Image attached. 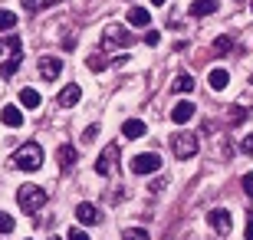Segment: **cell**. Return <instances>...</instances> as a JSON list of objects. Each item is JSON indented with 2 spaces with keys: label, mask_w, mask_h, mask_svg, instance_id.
<instances>
[{
  "label": "cell",
  "mask_w": 253,
  "mask_h": 240,
  "mask_svg": "<svg viewBox=\"0 0 253 240\" xmlns=\"http://www.w3.org/2000/svg\"><path fill=\"white\" fill-rule=\"evenodd\" d=\"M13 168H20V171H40V165H43V148L37 145V142H27L23 148H17L13 151Z\"/></svg>",
  "instance_id": "cell-1"
},
{
  "label": "cell",
  "mask_w": 253,
  "mask_h": 240,
  "mask_svg": "<svg viewBox=\"0 0 253 240\" xmlns=\"http://www.w3.org/2000/svg\"><path fill=\"white\" fill-rule=\"evenodd\" d=\"M46 188H40V185H23L17 191V204L23 207V214H37L43 211V204H46Z\"/></svg>",
  "instance_id": "cell-2"
},
{
  "label": "cell",
  "mask_w": 253,
  "mask_h": 240,
  "mask_svg": "<svg viewBox=\"0 0 253 240\" xmlns=\"http://www.w3.org/2000/svg\"><path fill=\"white\" fill-rule=\"evenodd\" d=\"M171 151H174V158H178V161L194 158L197 155V135H191V132H178V135L171 139Z\"/></svg>",
  "instance_id": "cell-3"
},
{
  "label": "cell",
  "mask_w": 253,
  "mask_h": 240,
  "mask_svg": "<svg viewBox=\"0 0 253 240\" xmlns=\"http://www.w3.org/2000/svg\"><path fill=\"white\" fill-rule=\"evenodd\" d=\"M128 168L135 175H155V171H161V155L158 151H141L128 161Z\"/></svg>",
  "instance_id": "cell-4"
},
{
  "label": "cell",
  "mask_w": 253,
  "mask_h": 240,
  "mask_svg": "<svg viewBox=\"0 0 253 240\" xmlns=\"http://www.w3.org/2000/svg\"><path fill=\"white\" fill-rule=\"evenodd\" d=\"M115 47H131V30L119 27V23L102 30V49H115Z\"/></svg>",
  "instance_id": "cell-5"
},
{
  "label": "cell",
  "mask_w": 253,
  "mask_h": 240,
  "mask_svg": "<svg viewBox=\"0 0 253 240\" xmlns=\"http://www.w3.org/2000/svg\"><path fill=\"white\" fill-rule=\"evenodd\" d=\"M115 168H119V145L112 142V145L102 148V155H99V161H95V171L105 178V175H112Z\"/></svg>",
  "instance_id": "cell-6"
},
{
  "label": "cell",
  "mask_w": 253,
  "mask_h": 240,
  "mask_svg": "<svg viewBox=\"0 0 253 240\" xmlns=\"http://www.w3.org/2000/svg\"><path fill=\"white\" fill-rule=\"evenodd\" d=\"M207 224H211L217 234H227L230 227H234V217H230L227 207H214V211H207Z\"/></svg>",
  "instance_id": "cell-7"
},
{
  "label": "cell",
  "mask_w": 253,
  "mask_h": 240,
  "mask_svg": "<svg viewBox=\"0 0 253 240\" xmlns=\"http://www.w3.org/2000/svg\"><path fill=\"white\" fill-rule=\"evenodd\" d=\"M76 221H79V224H99V221H102V214H99L95 204L83 201V204H76Z\"/></svg>",
  "instance_id": "cell-8"
},
{
  "label": "cell",
  "mask_w": 253,
  "mask_h": 240,
  "mask_svg": "<svg viewBox=\"0 0 253 240\" xmlns=\"http://www.w3.org/2000/svg\"><path fill=\"white\" fill-rule=\"evenodd\" d=\"M59 73H63V59L59 56H43L40 59V76L43 79H56Z\"/></svg>",
  "instance_id": "cell-9"
},
{
  "label": "cell",
  "mask_w": 253,
  "mask_h": 240,
  "mask_svg": "<svg viewBox=\"0 0 253 240\" xmlns=\"http://www.w3.org/2000/svg\"><path fill=\"white\" fill-rule=\"evenodd\" d=\"M191 119H194V105H191V102H178V105L171 109V122H174V125H188Z\"/></svg>",
  "instance_id": "cell-10"
},
{
  "label": "cell",
  "mask_w": 253,
  "mask_h": 240,
  "mask_svg": "<svg viewBox=\"0 0 253 240\" xmlns=\"http://www.w3.org/2000/svg\"><path fill=\"white\" fill-rule=\"evenodd\" d=\"M0 122H3L7 129H20V125H23V112H20L17 105H3V109H0Z\"/></svg>",
  "instance_id": "cell-11"
},
{
  "label": "cell",
  "mask_w": 253,
  "mask_h": 240,
  "mask_svg": "<svg viewBox=\"0 0 253 240\" xmlns=\"http://www.w3.org/2000/svg\"><path fill=\"white\" fill-rule=\"evenodd\" d=\"M79 99H83V89H79L76 83H69V86L63 89V93H59V105H63V109H73V105H76Z\"/></svg>",
  "instance_id": "cell-12"
},
{
  "label": "cell",
  "mask_w": 253,
  "mask_h": 240,
  "mask_svg": "<svg viewBox=\"0 0 253 240\" xmlns=\"http://www.w3.org/2000/svg\"><path fill=\"white\" fill-rule=\"evenodd\" d=\"M76 148L73 145H59V151H56V161H59V168H63V171H69V168L76 165Z\"/></svg>",
  "instance_id": "cell-13"
},
{
  "label": "cell",
  "mask_w": 253,
  "mask_h": 240,
  "mask_svg": "<svg viewBox=\"0 0 253 240\" xmlns=\"http://www.w3.org/2000/svg\"><path fill=\"white\" fill-rule=\"evenodd\" d=\"M128 23H131V27H148V23H151L148 7H131L128 10Z\"/></svg>",
  "instance_id": "cell-14"
},
{
  "label": "cell",
  "mask_w": 253,
  "mask_h": 240,
  "mask_svg": "<svg viewBox=\"0 0 253 240\" xmlns=\"http://www.w3.org/2000/svg\"><path fill=\"white\" fill-rule=\"evenodd\" d=\"M145 132H148V129H145V122H141V119H128L122 125V135H125V139H141Z\"/></svg>",
  "instance_id": "cell-15"
},
{
  "label": "cell",
  "mask_w": 253,
  "mask_h": 240,
  "mask_svg": "<svg viewBox=\"0 0 253 240\" xmlns=\"http://www.w3.org/2000/svg\"><path fill=\"white\" fill-rule=\"evenodd\" d=\"M207 83H211V89H214V93H224L227 83H230V76H227V69H214V73L207 76Z\"/></svg>",
  "instance_id": "cell-16"
},
{
  "label": "cell",
  "mask_w": 253,
  "mask_h": 240,
  "mask_svg": "<svg viewBox=\"0 0 253 240\" xmlns=\"http://www.w3.org/2000/svg\"><path fill=\"white\" fill-rule=\"evenodd\" d=\"M174 93H194V76L191 73H178L174 76V83H171Z\"/></svg>",
  "instance_id": "cell-17"
},
{
  "label": "cell",
  "mask_w": 253,
  "mask_h": 240,
  "mask_svg": "<svg viewBox=\"0 0 253 240\" xmlns=\"http://www.w3.org/2000/svg\"><path fill=\"white\" fill-rule=\"evenodd\" d=\"M3 53H10V56H17V53H23V40L17 37V33H10L3 43H0V56Z\"/></svg>",
  "instance_id": "cell-18"
},
{
  "label": "cell",
  "mask_w": 253,
  "mask_h": 240,
  "mask_svg": "<svg viewBox=\"0 0 253 240\" xmlns=\"http://www.w3.org/2000/svg\"><path fill=\"white\" fill-rule=\"evenodd\" d=\"M217 10V0H194L191 3V17H207Z\"/></svg>",
  "instance_id": "cell-19"
},
{
  "label": "cell",
  "mask_w": 253,
  "mask_h": 240,
  "mask_svg": "<svg viewBox=\"0 0 253 240\" xmlns=\"http://www.w3.org/2000/svg\"><path fill=\"white\" fill-rule=\"evenodd\" d=\"M20 63H23V53H17V56H10L7 63L0 66V76H3V79H10V76H13V73H17V69H20Z\"/></svg>",
  "instance_id": "cell-20"
},
{
  "label": "cell",
  "mask_w": 253,
  "mask_h": 240,
  "mask_svg": "<svg viewBox=\"0 0 253 240\" xmlns=\"http://www.w3.org/2000/svg\"><path fill=\"white\" fill-rule=\"evenodd\" d=\"M211 49H214V56H224V53H230V49H234V37H227V33H224V37H217V40H214V47H211Z\"/></svg>",
  "instance_id": "cell-21"
},
{
  "label": "cell",
  "mask_w": 253,
  "mask_h": 240,
  "mask_svg": "<svg viewBox=\"0 0 253 240\" xmlns=\"http://www.w3.org/2000/svg\"><path fill=\"white\" fill-rule=\"evenodd\" d=\"M20 102H23L27 109H37L40 105V93L37 89H20Z\"/></svg>",
  "instance_id": "cell-22"
},
{
  "label": "cell",
  "mask_w": 253,
  "mask_h": 240,
  "mask_svg": "<svg viewBox=\"0 0 253 240\" xmlns=\"http://www.w3.org/2000/svg\"><path fill=\"white\" fill-rule=\"evenodd\" d=\"M17 27V13L13 10H0V30H13Z\"/></svg>",
  "instance_id": "cell-23"
},
{
  "label": "cell",
  "mask_w": 253,
  "mask_h": 240,
  "mask_svg": "<svg viewBox=\"0 0 253 240\" xmlns=\"http://www.w3.org/2000/svg\"><path fill=\"white\" fill-rule=\"evenodd\" d=\"M122 237H125V240H151L145 227H125V234H122Z\"/></svg>",
  "instance_id": "cell-24"
},
{
  "label": "cell",
  "mask_w": 253,
  "mask_h": 240,
  "mask_svg": "<svg viewBox=\"0 0 253 240\" xmlns=\"http://www.w3.org/2000/svg\"><path fill=\"white\" fill-rule=\"evenodd\" d=\"M13 227H17V221L7 211H0V234H13Z\"/></svg>",
  "instance_id": "cell-25"
},
{
  "label": "cell",
  "mask_w": 253,
  "mask_h": 240,
  "mask_svg": "<svg viewBox=\"0 0 253 240\" xmlns=\"http://www.w3.org/2000/svg\"><path fill=\"white\" fill-rule=\"evenodd\" d=\"M85 66H89L92 73H99V69H105V66H109V59H105V56L99 59V53H95V56H89V59H85Z\"/></svg>",
  "instance_id": "cell-26"
},
{
  "label": "cell",
  "mask_w": 253,
  "mask_h": 240,
  "mask_svg": "<svg viewBox=\"0 0 253 240\" xmlns=\"http://www.w3.org/2000/svg\"><path fill=\"white\" fill-rule=\"evenodd\" d=\"M145 43H148V47H158V43H161V33H158V30H148V33H145Z\"/></svg>",
  "instance_id": "cell-27"
},
{
  "label": "cell",
  "mask_w": 253,
  "mask_h": 240,
  "mask_svg": "<svg viewBox=\"0 0 253 240\" xmlns=\"http://www.w3.org/2000/svg\"><path fill=\"white\" fill-rule=\"evenodd\" d=\"M240 151H244V155H253V135H244V142H240Z\"/></svg>",
  "instance_id": "cell-28"
},
{
  "label": "cell",
  "mask_w": 253,
  "mask_h": 240,
  "mask_svg": "<svg viewBox=\"0 0 253 240\" xmlns=\"http://www.w3.org/2000/svg\"><path fill=\"white\" fill-rule=\"evenodd\" d=\"M95 135H99V125H89V129L83 132V142H95Z\"/></svg>",
  "instance_id": "cell-29"
},
{
  "label": "cell",
  "mask_w": 253,
  "mask_h": 240,
  "mask_svg": "<svg viewBox=\"0 0 253 240\" xmlns=\"http://www.w3.org/2000/svg\"><path fill=\"white\" fill-rule=\"evenodd\" d=\"M66 240H89V234H85V231H76V227H73V231L66 234Z\"/></svg>",
  "instance_id": "cell-30"
},
{
  "label": "cell",
  "mask_w": 253,
  "mask_h": 240,
  "mask_svg": "<svg viewBox=\"0 0 253 240\" xmlns=\"http://www.w3.org/2000/svg\"><path fill=\"white\" fill-rule=\"evenodd\" d=\"M244 191L247 197H253V175H244Z\"/></svg>",
  "instance_id": "cell-31"
},
{
  "label": "cell",
  "mask_w": 253,
  "mask_h": 240,
  "mask_svg": "<svg viewBox=\"0 0 253 240\" xmlns=\"http://www.w3.org/2000/svg\"><path fill=\"white\" fill-rule=\"evenodd\" d=\"M247 240H253V211L247 214Z\"/></svg>",
  "instance_id": "cell-32"
},
{
  "label": "cell",
  "mask_w": 253,
  "mask_h": 240,
  "mask_svg": "<svg viewBox=\"0 0 253 240\" xmlns=\"http://www.w3.org/2000/svg\"><path fill=\"white\" fill-rule=\"evenodd\" d=\"M247 119V112L244 109H240V112H230V122H244Z\"/></svg>",
  "instance_id": "cell-33"
},
{
  "label": "cell",
  "mask_w": 253,
  "mask_h": 240,
  "mask_svg": "<svg viewBox=\"0 0 253 240\" xmlns=\"http://www.w3.org/2000/svg\"><path fill=\"white\" fill-rule=\"evenodd\" d=\"M40 3H43V7H53V3H59V0H40Z\"/></svg>",
  "instance_id": "cell-34"
},
{
  "label": "cell",
  "mask_w": 253,
  "mask_h": 240,
  "mask_svg": "<svg viewBox=\"0 0 253 240\" xmlns=\"http://www.w3.org/2000/svg\"><path fill=\"white\" fill-rule=\"evenodd\" d=\"M49 240H66V237H49Z\"/></svg>",
  "instance_id": "cell-35"
},
{
  "label": "cell",
  "mask_w": 253,
  "mask_h": 240,
  "mask_svg": "<svg viewBox=\"0 0 253 240\" xmlns=\"http://www.w3.org/2000/svg\"><path fill=\"white\" fill-rule=\"evenodd\" d=\"M151 3H165V0H151Z\"/></svg>",
  "instance_id": "cell-36"
},
{
  "label": "cell",
  "mask_w": 253,
  "mask_h": 240,
  "mask_svg": "<svg viewBox=\"0 0 253 240\" xmlns=\"http://www.w3.org/2000/svg\"><path fill=\"white\" fill-rule=\"evenodd\" d=\"M250 10H253V0H250Z\"/></svg>",
  "instance_id": "cell-37"
}]
</instances>
